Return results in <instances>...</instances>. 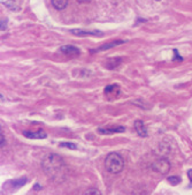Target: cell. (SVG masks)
Instances as JSON below:
<instances>
[{"mask_svg": "<svg viewBox=\"0 0 192 195\" xmlns=\"http://www.w3.org/2000/svg\"><path fill=\"white\" fill-rule=\"evenodd\" d=\"M74 35H78V36H86V35H103L101 32L98 31H83V30H72Z\"/></svg>", "mask_w": 192, "mask_h": 195, "instance_id": "ba28073f", "label": "cell"}, {"mask_svg": "<svg viewBox=\"0 0 192 195\" xmlns=\"http://www.w3.org/2000/svg\"><path fill=\"white\" fill-rule=\"evenodd\" d=\"M187 177H189V179L191 180L190 187H192V170H189V171H187Z\"/></svg>", "mask_w": 192, "mask_h": 195, "instance_id": "9a60e30c", "label": "cell"}, {"mask_svg": "<svg viewBox=\"0 0 192 195\" xmlns=\"http://www.w3.org/2000/svg\"><path fill=\"white\" fill-rule=\"evenodd\" d=\"M60 147H67L70 148V149H76V144H74V143H61Z\"/></svg>", "mask_w": 192, "mask_h": 195, "instance_id": "5bb4252c", "label": "cell"}, {"mask_svg": "<svg viewBox=\"0 0 192 195\" xmlns=\"http://www.w3.org/2000/svg\"><path fill=\"white\" fill-rule=\"evenodd\" d=\"M78 2H81V4H86V2H89L90 0H77Z\"/></svg>", "mask_w": 192, "mask_h": 195, "instance_id": "2e32d148", "label": "cell"}, {"mask_svg": "<svg viewBox=\"0 0 192 195\" xmlns=\"http://www.w3.org/2000/svg\"><path fill=\"white\" fill-rule=\"evenodd\" d=\"M83 195H101V194H100L99 190H97V188H89V190L84 192Z\"/></svg>", "mask_w": 192, "mask_h": 195, "instance_id": "8fae6325", "label": "cell"}, {"mask_svg": "<svg viewBox=\"0 0 192 195\" xmlns=\"http://www.w3.org/2000/svg\"><path fill=\"white\" fill-rule=\"evenodd\" d=\"M156 1H159V0H156Z\"/></svg>", "mask_w": 192, "mask_h": 195, "instance_id": "ac0fdd59", "label": "cell"}, {"mask_svg": "<svg viewBox=\"0 0 192 195\" xmlns=\"http://www.w3.org/2000/svg\"><path fill=\"white\" fill-rule=\"evenodd\" d=\"M168 181H169L171 185H177L181 181V179H180L178 177H170V178H168Z\"/></svg>", "mask_w": 192, "mask_h": 195, "instance_id": "7c38bea8", "label": "cell"}, {"mask_svg": "<svg viewBox=\"0 0 192 195\" xmlns=\"http://www.w3.org/2000/svg\"><path fill=\"white\" fill-rule=\"evenodd\" d=\"M53 7L58 9V11H61V9H65L68 5V0H51Z\"/></svg>", "mask_w": 192, "mask_h": 195, "instance_id": "52a82bcc", "label": "cell"}, {"mask_svg": "<svg viewBox=\"0 0 192 195\" xmlns=\"http://www.w3.org/2000/svg\"><path fill=\"white\" fill-rule=\"evenodd\" d=\"M152 168H153L154 171L159 172V173L166 174L167 172L169 171V169H170V164H169V162H168L167 159L161 158L155 161V162L153 163V165H152Z\"/></svg>", "mask_w": 192, "mask_h": 195, "instance_id": "3957f363", "label": "cell"}, {"mask_svg": "<svg viewBox=\"0 0 192 195\" xmlns=\"http://www.w3.org/2000/svg\"><path fill=\"white\" fill-rule=\"evenodd\" d=\"M99 132L103 134H109V133H117V132H124V127H117V128H110V129H103L100 128Z\"/></svg>", "mask_w": 192, "mask_h": 195, "instance_id": "9c48e42d", "label": "cell"}, {"mask_svg": "<svg viewBox=\"0 0 192 195\" xmlns=\"http://www.w3.org/2000/svg\"><path fill=\"white\" fill-rule=\"evenodd\" d=\"M1 147H4V135L1 134Z\"/></svg>", "mask_w": 192, "mask_h": 195, "instance_id": "e0dca14e", "label": "cell"}, {"mask_svg": "<svg viewBox=\"0 0 192 195\" xmlns=\"http://www.w3.org/2000/svg\"><path fill=\"white\" fill-rule=\"evenodd\" d=\"M60 51L67 56H70V57H74V56H78L79 54V50H78L76 46H73V45H65V46H61L60 48Z\"/></svg>", "mask_w": 192, "mask_h": 195, "instance_id": "277c9868", "label": "cell"}, {"mask_svg": "<svg viewBox=\"0 0 192 195\" xmlns=\"http://www.w3.org/2000/svg\"><path fill=\"white\" fill-rule=\"evenodd\" d=\"M135 128H136V131H137V134H138L139 136H146V135H147V129H146L145 125L143 124V121L137 120V121L135 122Z\"/></svg>", "mask_w": 192, "mask_h": 195, "instance_id": "5b68a950", "label": "cell"}, {"mask_svg": "<svg viewBox=\"0 0 192 195\" xmlns=\"http://www.w3.org/2000/svg\"><path fill=\"white\" fill-rule=\"evenodd\" d=\"M115 91L119 92V85H109L105 88V94H106V95H109L110 92H112V94H115Z\"/></svg>", "mask_w": 192, "mask_h": 195, "instance_id": "30bf717a", "label": "cell"}, {"mask_svg": "<svg viewBox=\"0 0 192 195\" xmlns=\"http://www.w3.org/2000/svg\"><path fill=\"white\" fill-rule=\"evenodd\" d=\"M105 166H106V170L113 174L120 173L123 168H124V161L121 157V155L116 153H110L106 157V161H105Z\"/></svg>", "mask_w": 192, "mask_h": 195, "instance_id": "6da1fadb", "label": "cell"}, {"mask_svg": "<svg viewBox=\"0 0 192 195\" xmlns=\"http://www.w3.org/2000/svg\"><path fill=\"white\" fill-rule=\"evenodd\" d=\"M23 134L29 139H45L46 133L44 131H37V132H23Z\"/></svg>", "mask_w": 192, "mask_h": 195, "instance_id": "8992f818", "label": "cell"}, {"mask_svg": "<svg viewBox=\"0 0 192 195\" xmlns=\"http://www.w3.org/2000/svg\"><path fill=\"white\" fill-rule=\"evenodd\" d=\"M121 43H123V42H122V41H120V42H114V43H112V44H108V45H104V46H101V48L99 49V50H106V49L112 48V46H115V45L121 44Z\"/></svg>", "mask_w": 192, "mask_h": 195, "instance_id": "4fadbf2b", "label": "cell"}, {"mask_svg": "<svg viewBox=\"0 0 192 195\" xmlns=\"http://www.w3.org/2000/svg\"><path fill=\"white\" fill-rule=\"evenodd\" d=\"M43 165H44V170H45V172L47 174L54 175L55 173L60 172L63 163L59 156H57V155H50V156H47L46 158H45Z\"/></svg>", "mask_w": 192, "mask_h": 195, "instance_id": "7a4b0ae2", "label": "cell"}]
</instances>
